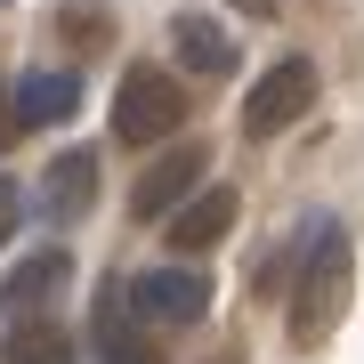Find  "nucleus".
<instances>
[{"label":"nucleus","instance_id":"1","mask_svg":"<svg viewBox=\"0 0 364 364\" xmlns=\"http://www.w3.org/2000/svg\"><path fill=\"white\" fill-rule=\"evenodd\" d=\"M340 308H348V235H340L332 219L308 235V259H299V291H291V340L299 348H316Z\"/></svg>","mask_w":364,"mask_h":364},{"label":"nucleus","instance_id":"2","mask_svg":"<svg viewBox=\"0 0 364 364\" xmlns=\"http://www.w3.org/2000/svg\"><path fill=\"white\" fill-rule=\"evenodd\" d=\"M178 122H186V81H170L154 65H130V81L114 90V138L122 146H162V138H178Z\"/></svg>","mask_w":364,"mask_h":364},{"label":"nucleus","instance_id":"3","mask_svg":"<svg viewBox=\"0 0 364 364\" xmlns=\"http://www.w3.org/2000/svg\"><path fill=\"white\" fill-rule=\"evenodd\" d=\"M308 105H316V65H308V57H284V65L259 73V90L243 97V130L251 138H275V130H291Z\"/></svg>","mask_w":364,"mask_h":364},{"label":"nucleus","instance_id":"4","mask_svg":"<svg viewBox=\"0 0 364 364\" xmlns=\"http://www.w3.org/2000/svg\"><path fill=\"white\" fill-rule=\"evenodd\" d=\"M138 316H154V324H195V316L210 308V275L203 267H186V259H170L154 275H138Z\"/></svg>","mask_w":364,"mask_h":364},{"label":"nucleus","instance_id":"5","mask_svg":"<svg viewBox=\"0 0 364 364\" xmlns=\"http://www.w3.org/2000/svg\"><path fill=\"white\" fill-rule=\"evenodd\" d=\"M195 178H203V146H170V154H154V162L138 170L130 210H138V219H170V210L195 195Z\"/></svg>","mask_w":364,"mask_h":364},{"label":"nucleus","instance_id":"6","mask_svg":"<svg viewBox=\"0 0 364 364\" xmlns=\"http://www.w3.org/2000/svg\"><path fill=\"white\" fill-rule=\"evenodd\" d=\"M235 210H243V203H235L227 195V186H203V195H186L178 210H170V251H178V259H195V251H210V243H219V235L235 227Z\"/></svg>","mask_w":364,"mask_h":364},{"label":"nucleus","instance_id":"7","mask_svg":"<svg viewBox=\"0 0 364 364\" xmlns=\"http://www.w3.org/2000/svg\"><path fill=\"white\" fill-rule=\"evenodd\" d=\"M73 105H81L73 73H25L16 97H9V114H16V130H49V122H73Z\"/></svg>","mask_w":364,"mask_h":364},{"label":"nucleus","instance_id":"8","mask_svg":"<svg viewBox=\"0 0 364 364\" xmlns=\"http://www.w3.org/2000/svg\"><path fill=\"white\" fill-rule=\"evenodd\" d=\"M65 275H73V259H65V251H33V259L16 267L9 284H0V316H41L57 291H65Z\"/></svg>","mask_w":364,"mask_h":364},{"label":"nucleus","instance_id":"9","mask_svg":"<svg viewBox=\"0 0 364 364\" xmlns=\"http://www.w3.org/2000/svg\"><path fill=\"white\" fill-rule=\"evenodd\" d=\"M41 203H49V219H81V210L97 203V154H90V146H65V154L49 162Z\"/></svg>","mask_w":364,"mask_h":364},{"label":"nucleus","instance_id":"10","mask_svg":"<svg viewBox=\"0 0 364 364\" xmlns=\"http://www.w3.org/2000/svg\"><path fill=\"white\" fill-rule=\"evenodd\" d=\"M170 49H178V65H195V73H235V41L210 25V16H170Z\"/></svg>","mask_w":364,"mask_h":364},{"label":"nucleus","instance_id":"11","mask_svg":"<svg viewBox=\"0 0 364 364\" xmlns=\"http://www.w3.org/2000/svg\"><path fill=\"white\" fill-rule=\"evenodd\" d=\"M0 356H9V364H73V332L49 324V316H9Z\"/></svg>","mask_w":364,"mask_h":364},{"label":"nucleus","instance_id":"12","mask_svg":"<svg viewBox=\"0 0 364 364\" xmlns=\"http://www.w3.org/2000/svg\"><path fill=\"white\" fill-rule=\"evenodd\" d=\"M122 316H130V284H105V291H97V340H105V364H154V340H138Z\"/></svg>","mask_w":364,"mask_h":364},{"label":"nucleus","instance_id":"13","mask_svg":"<svg viewBox=\"0 0 364 364\" xmlns=\"http://www.w3.org/2000/svg\"><path fill=\"white\" fill-rule=\"evenodd\" d=\"M16 219H25V195H16L9 178H0V243H9V235H16Z\"/></svg>","mask_w":364,"mask_h":364},{"label":"nucleus","instance_id":"14","mask_svg":"<svg viewBox=\"0 0 364 364\" xmlns=\"http://www.w3.org/2000/svg\"><path fill=\"white\" fill-rule=\"evenodd\" d=\"M9 122H16V114H0V138H9Z\"/></svg>","mask_w":364,"mask_h":364}]
</instances>
